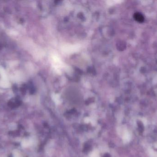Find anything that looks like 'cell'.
I'll use <instances>...</instances> for the list:
<instances>
[{
    "label": "cell",
    "instance_id": "obj_1",
    "mask_svg": "<svg viewBox=\"0 0 157 157\" xmlns=\"http://www.w3.org/2000/svg\"><path fill=\"white\" fill-rule=\"evenodd\" d=\"M134 18L139 23H142L144 20V18L141 13H135L134 15Z\"/></svg>",
    "mask_w": 157,
    "mask_h": 157
},
{
    "label": "cell",
    "instance_id": "obj_2",
    "mask_svg": "<svg viewBox=\"0 0 157 157\" xmlns=\"http://www.w3.org/2000/svg\"><path fill=\"white\" fill-rule=\"evenodd\" d=\"M90 157H99V156L98 153H97V152H96V151H94L93 153H91Z\"/></svg>",
    "mask_w": 157,
    "mask_h": 157
}]
</instances>
